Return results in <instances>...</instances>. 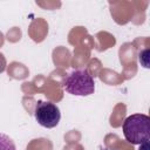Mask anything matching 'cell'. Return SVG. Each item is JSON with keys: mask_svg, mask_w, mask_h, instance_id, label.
<instances>
[{"mask_svg": "<svg viewBox=\"0 0 150 150\" xmlns=\"http://www.w3.org/2000/svg\"><path fill=\"white\" fill-rule=\"evenodd\" d=\"M123 135L131 144H142L150 139V117L144 114H134L123 122Z\"/></svg>", "mask_w": 150, "mask_h": 150, "instance_id": "1", "label": "cell"}, {"mask_svg": "<svg viewBox=\"0 0 150 150\" xmlns=\"http://www.w3.org/2000/svg\"><path fill=\"white\" fill-rule=\"evenodd\" d=\"M62 88L75 96H89L95 91V81L87 69H75L63 77Z\"/></svg>", "mask_w": 150, "mask_h": 150, "instance_id": "2", "label": "cell"}, {"mask_svg": "<svg viewBox=\"0 0 150 150\" xmlns=\"http://www.w3.org/2000/svg\"><path fill=\"white\" fill-rule=\"evenodd\" d=\"M36 122L45 128H55L61 118L60 109L56 104L49 101H38L34 110Z\"/></svg>", "mask_w": 150, "mask_h": 150, "instance_id": "3", "label": "cell"}, {"mask_svg": "<svg viewBox=\"0 0 150 150\" xmlns=\"http://www.w3.org/2000/svg\"><path fill=\"white\" fill-rule=\"evenodd\" d=\"M0 150H16L13 139L2 132H0Z\"/></svg>", "mask_w": 150, "mask_h": 150, "instance_id": "4", "label": "cell"}, {"mask_svg": "<svg viewBox=\"0 0 150 150\" xmlns=\"http://www.w3.org/2000/svg\"><path fill=\"white\" fill-rule=\"evenodd\" d=\"M148 148H149V142H144V143L141 144L139 150H148Z\"/></svg>", "mask_w": 150, "mask_h": 150, "instance_id": "5", "label": "cell"}]
</instances>
